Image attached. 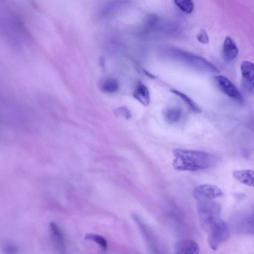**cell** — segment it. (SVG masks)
<instances>
[{"instance_id":"cell-7","label":"cell","mask_w":254,"mask_h":254,"mask_svg":"<svg viewBox=\"0 0 254 254\" xmlns=\"http://www.w3.org/2000/svg\"><path fill=\"white\" fill-rule=\"evenodd\" d=\"M242 84L245 90L254 94V64L249 61H244L241 65Z\"/></svg>"},{"instance_id":"cell-11","label":"cell","mask_w":254,"mask_h":254,"mask_svg":"<svg viewBox=\"0 0 254 254\" xmlns=\"http://www.w3.org/2000/svg\"><path fill=\"white\" fill-rule=\"evenodd\" d=\"M133 97L144 106L149 105L150 101V93L145 84L139 82L133 93Z\"/></svg>"},{"instance_id":"cell-18","label":"cell","mask_w":254,"mask_h":254,"mask_svg":"<svg viewBox=\"0 0 254 254\" xmlns=\"http://www.w3.org/2000/svg\"><path fill=\"white\" fill-rule=\"evenodd\" d=\"M86 239L92 240L98 244L103 249L106 250L108 247V242L103 237L93 234H88L86 236Z\"/></svg>"},{"instance_id":"cell-20","label":"cell","mask_w":254,"mask_h":254,"mask_svg":"<svg viewBox=\"0 0 254 254\" xmlns=\"http://www.w3.org/2000/svg\"><path fill=\"white\" fill-rule=\"evenodd\" d=\"M116 113L126 119L130 118L132 116L130 110L125 107L120 108L117 109Z\"/></svg>"},{"instance_id":"cell-6","label":"cell","mask_w":254,"mask_h":254,"mask_svg":"<svg viewBox=\"0 0 254 254\" xmlns=\"http://www.w3.org/2000/svg\"><path fill=\"white\" fill-rule=\"evenodd\" d=\"M223 193L218 187L209 184L196 187L193 191V196L197 200H213L223 196Z\"/></svg>"},{"instance_id":"cell-9","label":"cell","mask_w":254,"mask_h":254,"mask_svg":"<svg viewBox=\"0 0 254 254\" xmlns=\"http://www.w3.org/2000/svg\"><path fill=\"white\" fill-rule=\"evenodd\" d=\"M238 49L234 40L230 37L225 38L222 48V55L226 62H231L238 56Z\"/></svg>"},{"instance_id":"cell-2","label":"cell","mask_w":254,"mask_h":254,"mask_svg":"<svg viewBox=\"0 0 254 254\" xmlns=\"http://www.w3.org/2000/svg\"><path fill=\"white\" fill-rule=\"evenodd\" d=\"M161 56L180 62L196 70L209 73L220 72L214 65L206 59L192 53L173 47H164L160 49Z\"/></svg>"},{"instance_id":"cell-15","label":"cell","mask_w":254,"mask_h":254,"mask_svg":"<svg viewBox=\"0 0 254 254\" xmlns=\"http://www.w3.org/2000/svg\"><path fill=\"white\" fill-rule=\"evenodd\" d=\"M165 117L169 123H175L179 121L181 117L182 111L181 109L173 108L168 109L165 112Z\"/></svg>"},{"instance_id":"cell-10","label":"cell","mask_w":254,"mask_h":254,"mask_svg":"<svg viewBox=\"0 0 254 254\" xmlns=\"http://www.w3.org/2000/svg\"><path fill=\"white\" fill-rule=\"evenodd\" d=\"M237 228L242 233L254 234V210L241 219Z\"/></svg>"},{"instance_id":"cell-19","label":"cell","mask_w":254,"mask_h":254,"mask_svg":"<svg viewBox=\"0 0 254 254\" xmlns=\"http://www.w3.org/2000/svg\"><path fill=\"white\" fill-rule=\"evenodd\" d=\"M197 39L203 44H208L209 42V38L208 34L204 30H201L197 36Z\"/></svg>"},{"instance_id":"cell-8","label":"cell","mask_w":254,"mask_h":254,"mask_svg":"<svg viewBox=\"0 0 254 254\" xmlns=\"http://www.w3.org/2000/svg\"><path fill=\"white\" fill-rule=\"evenodd\" d=\"M175 252L177 254H198L200 248L198 244L193 240H181L175 244Z\"/></svg>"},{"instance_id":"cell-14","label":"cell","mask_w":254,"mask_h":254,"mask_svg":"<svg viewBox=\"0 0 254 254\" xmlns=\"http://www.w3.org/2000/svg\"><path fill=\"white\" fill-rule=\"evenodd\" d=\"M171 91L172 93L182 99L194 112L198 113L201 112L199 107L187 95L175 90H172Z\"/></svg>"},{"instance_id":"cell-16","label":"cell","mask_w":254,"mask_h":254,"mask_svg":"<svg viewBox=\"0 0 254 254\" xmlns=\"http://www.w3.org/2000/svg\"><path fill=\"white\" fill-rule=\"evenodd\" d=\"M175 2L181 10L187 14H191L194 11L193 0H175Z\"/></svg>"},{"instance_id":"cell-1","label":"cell","mask_w":254,"mask_h":254,"mask_svg":"<svg viewBox=\"0 0 254 254\" xmlns=\"http://www.w3.org/2000/svg\"><path fill=\"white\" fill-rule=\"evenodd\" d=\"M173 166L177 170L196 172L209 169L218 162L216 156L201 151L175 149Z\"/></svg>"},{"instance_id":"cell-3","label":"cell","mask_w":254,"mask_h":254,"mask_svg":"<svg viewBox=\"0 0 254 254\" xmlns=\"http://www.w3.org/2000/svg\"><path fill=\"white\" fill-rule=\"evenodd\" d=\"M197 210L201 224L206 231L220 219L221 207L212 200L199 201Z\"/></svg>"},{"instance_id":"cell-5","label":"cell","mask_w":254,"mask_h":254,"mask_svg":"<svg viewBox=\"0 0 254 254\" xmlns=\"http://www.w3.org/2000/svg\"><path fill=\"white\" fill-rule=\"evenodd\" d=\"M215 79L218 89L223 93L239 104L244 103L243 96L233 83L226 77L218 75L215 77Z\"/></svg>"},{"instance_id":"cell-12","label":"cell","mask_w":254,"mask_h":254,"mask_svg":"<svg viewBox=\"0 0 254 254\" xmlns=\"http://www.w3.org/2000/svg\"><path fill=\"white\" fill-rule=\"evenodd\" d=\"M234 178L240 183L254 187V171L251 170L237 171L233 173Z\"/></svg>"},{"instance_id":"cell-17","label":"cell","mask_w":254,"mask_h":254,"mask_svg":"<svg viewBox=\"0 0 254 254\" xmlns=\"http://www.w3.org/2000/svg\"><path fill=\"white\" fill-rule=\"evenodd\" d=\"M118 82L113 78L107 79L102 85V89L108 93H114L118 91Z\"/></svg>"},{"instance_id":"cell-21","label":"cell","mask_w":254,"mask_h":254,"mask_svg":"<svg viewBox=\"0 0 254 254\" xmlns=\"http://www.w3.org/2000/svg\"><path fill=\"white\" fill-rule=\"evenodd\" d=\"M7 253L15 254L17 253V248L13 244H7L5 246V250Z\"/></svg>"},{"instance_id":"cell-4","label":"cell","mask_w":254,"mask_h":254,"mask_svg":"<svg viewBox=\"0 0 254 254\" xmlns=\"http://www.w3.org/2000/svg\"><path fill=\"white\" fill-rule=\"evenodd\" d=\"M207 232L209 235V244L214 250H217L221 244L227 241L229 236L228 227L221 219L212 225Z\"/></svg>"},{"instance_id":"cell-13","label":"cell","mask_w":254,"mask_h":254,"mask_svg":"<svg viewBox=\"0 0 254 254\" xmlns=\"http://www.w3.org/2000/svg\"><path fill=\"white\" fill-rule=\"evenodd\" d=\"M50 228L52 234L54 241L57 247L60 250L64 251V239L60 229L54 222H51L50 224Z\"/></svg>"}]
</instances>
